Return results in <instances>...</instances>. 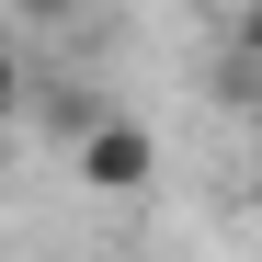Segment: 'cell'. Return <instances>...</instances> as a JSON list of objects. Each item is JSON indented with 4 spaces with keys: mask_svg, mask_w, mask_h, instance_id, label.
I'll list each match as a JSON object with an SVG mask.
<instances>
[{
    "mask_svg": "<svg viewBox=\"0 0 262 262\" xmlns=\"http://www.w3.org/2000/svg\"><path fill=\"white\" fill-rule=\"evenodd\" d=\"M69 160H80L92 194H148V183H160V137H148L137 114H92V125L69 137Z\"/></svg>",
    "mask_w": 262,
    "mask_h": 262,
    "instance_id": "cell-1",
    "label": "cell"
},
{
    "mask_svg": "<svg viewBox=\"0 0 262 262\" xmlns=\"http://www.w3.org/2000/svg\"><path fill=\"white\" fill-rule=\"evenodd\" d=\"M23 103H34V69L12 57V34H0V125H23Z\"/></svg>",
    "mask_w": 262,
    "mask_h": 262,
    "instance_id": "cell-2",
    "label": "cell"
},
{
    "mask_svg": "<svg viewBox=\"0 0 262 262\" xmlns=\"http://www.w3.org/2000/svg\"><path fill=\"white\" fill-rule=\"evenodd\" d=\"M228 57H239V69H262V0H239V23H228Z\"/></svg>",
    "mask_w": 262,
    "mask_h": 262,
    "instance_id": "cell-3",
    "label": "cell"
},
{
    "mask_svg": "<svg viewBox=\"0 0 262 262\" xmlns=\"http://www.w3.org/2000/svg\"><path fill=\"white\" fill-rule=\"evenodd\" d=\"M80 0H12V23H69Z\"/></svg>",
    "mask_w": 262,
    "mask_h": 262,
    "instance_id": "cell-4",
    "label": "cell"
}]
</instances>
